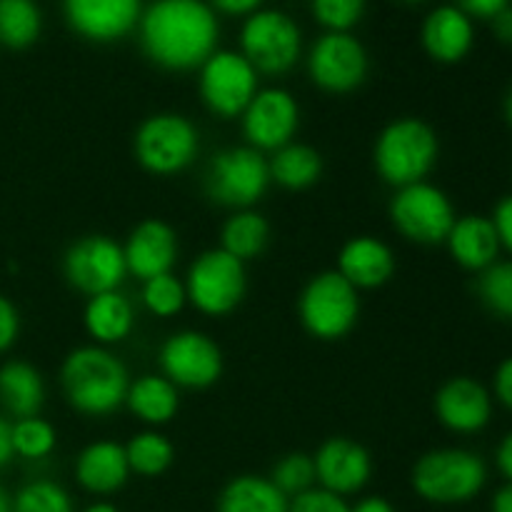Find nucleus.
Instances as JSON below:
<instances>
[{
	"mask_svg": "<svg viewBox=\"0 0 512 512\" xmlns=\"http://www.w3.org/2000/svg\"><path fill=\"white\" fill-rule=\"evenodd\" d=\"M138 38L150 63L188 73L218 50V15L205 0H153L140 15Z\"/></svg>",
	"mask_w": 512,
	"mask_h": 512,
	"instance_id": "obj_1",
	"label": "nucleus"
},
{
	"mask_svg": "<svg viewBox=\"0 0 512 512\" xmlns=\"http://www.w3.org/2000/svg\"><path fill=\"white\" fill-rule=\"evenodd\" d=\"M60 385L70 408L103 418L125 403L130 380L125 365L110 350L85 345L65 358L60 368Z\"/></svg>",
	"mask_w": 512,
	"mask_h": 512,
	"instance_id": "obj_2",
	"label": "nucleus"
},
{
	"mask_svg": "<svg viewBox=\"0 0 512 512\" xmlns=\"http://www.w3.org/2000/svg\"><path fill=\"white\" fill-rule=\"evenodd\" d=\"M438 155V135L425 120L400 118L380 130L373 148V163L380 178L398 190L423 183L438 163Z\"/></svg>",
	"mask_w": 512,
	"mask_h": 512,
	"instance_id": "obj_3",
	"label": "nucleus"
},
{
	"mask_svg": "<svg viewBox=\"0 0 512 512\" xmlns=\"http://www.w3.org/2000/svg\"><path fill=\"white\" fill-rule=\"evenodd\" d=\"M488 483V468L478 453L465 448L430 450L415 463L413 488L435 505H460L478 498Z\"/></svg>",
	"mask_w": 512,
	"mask_h": 512,
	"instance_id": "obj_4",
	"label": "nucleus"
},
{
	"mask_svg": "<svg viewBox=\"0 0 512 512\" xmlns=\"http://www.w3.org/2000/svg\"><path fill=\"white\" fill-rule=\"evenodd\" d=\"M303 328L315 340H343L360 315V295L338 270H325L308 280L298 300Z\"/></svg>",
	"mask_w": 512,
	"mask_h": 512,
	"instance_id": "obj_5",
	"label": "nucleus"
},
{
	"mask_svg": "<svg viewBox=\"0 0 512 512\" xmlns=\"http://www.w3.org/2000/svg\"><path fill=\"white\" fill-rule=\"evenodd\" d=\"M240 55L253 65L255 73H290L303 55L300 25L283 10H255L240 28Z\"/></svg>",
	"mask_w": 512,
	"mask_h": 512,
	"instance_id": "obj_6",
	"label": "nucleus"
},
{
	"mask_svg": "<svg viewBox=\"0 0 512 512\" xmlns=\"http://www.w3.org/2000/svg\"><path fill=\"white\" fill-rule=\"evenodd\" d=\"M270 185L268 158L250 145L225 148L208 163L203 188L215 205L250 210Z\"/></svg>",
	"mask_w": 512,
	"mask_h": 512,
	"instance_id": "obj_7",
	"label": "nucleus"
},
{
	"mask_svg": "<svg viewBox=\"0 0 512 512\" xmlns=\"http://www.w3.org/2000/svg\"><path fill=\"white\" fill-rule=\"evenodd\" d=\"M388 213L395 230L418 245H443L458 220L448 195L428 180L395 190Z\"/></svg>",
	"mask_w": 512,
	"mask_h": 512,
	"instance_id": "obj_8",
	"label": "nucleus"
},
{
	"mask_svg": "<svg viewBox=\"0 0 512 512\" xmlns=\"http://www.w3.org/2000/svg\"><path fill=\"white\" fill-rule=\"evenodd\" d=\"M133 148L135 158L148 173H183L200 150L198 128L178 113L150 115L140 123Z\"/></svg>",
	"mask_w": 512,
	"mask_h": 512,
	"instance_id": "obj_9",
	"label": "nucleus"
},
{
	"mask_svg": "<svg viewBox=\"0 0 512 512\" xmlns=\"http://www.w3.org/2000/svg\"><path fill=\"white\" fill-rule=\"evenodd\" d=\"M248 290V273L243 260L233 258L223 248L205 250L190 265L185 278V293L188 300L203 315H228L243 303Z\"/></svg>",
	"mask_w": 512,
	"mask_h": 512,
	"instance_id": "obj_10",
	"label": "nucleus"
},
{
	"mask_svg": "<svg viewBox=\"0 0 512 512\" xmlns=\"http://www.w3.org/2000/svg\"><path fill=\"white\" fill-rule=\"evenodd\" d=\"M200 98L205 108L218 118L228 120L243 115L258 93V73L235 50H215L200 65Z\"/></svg>",
	"mask_w": 512,
	"mask_h": 512,
	"instance_id": "obj_11",
	"label": "nucleus"
},
{
	"mask_svg": "<svg viewBox=\"0 0 512 512\" xmlns=\"http://www.w3.org/2000/svg\"><path fill=\"white\" fill-rule=\"evenodd\" d=\"M368 70V50L355 35L323 33L310 45L308 75L325 93H353L365 83Z\"/></svg>",
	"mask_w": 512,
	"mask_h": 512,
	"instance_id": "obj_12",
	"label": "nucleus"
},
{
	"mask_svg": "<svg viewBox=\"0 0 512 512\" xmlns=\"http://www.w3.org/2000/svg\"><path fill=\"white\" fill-rule=\"evenodd\" d=\"M63 273L65 280L88 298L118 290L128 275L123 245L108 235H85L65 253Z\"/></svg>",
	"mask_w": 512,
	"mask_h": 512,
	"instance_id": "obj_13",
	"label": "nucleus"
},
{
	"mask_svg": "<svg viewBox=\"0 0 512 512\" xmlns=\"http://www.w3.org/2000/svg\"><path fill=\"white\" fill-rule=\"evenodd\" d=\"M160 370L175 388L203 390L223 375V353L205 333L180 330L160 348Z\"/></svg>",
	"mask_w": 512,
	"mask_h": 512,
	"instance_id": "obj_14",
	"label": "nucleus"
},
{
	"mask_svg": "<svg viewBox=\"0 0 512 512\" xmlns=\"http://www.w3.org/2000/svg\"><path fill=\"white\" fill-rule=\"evenodd\" d=\"M143 0H63V18L88 43H118L138 30Z\"/></svg>",
	"mask_w": 512,
	"mask_h": 512,
	"instance_id": "obj_15",
	"label": "nucleus"
},
{
	"mask_svg": "<svg viewBox=\"0 0 512 512\" xmlns=\"http://www.w3.org/2000/svg\"><path fill=\"white\" fill-rule=\"evenodd\" d=\"M300 125V105L288 90L265 88L255 93L243 113V135L250 148L278 150L293 143Z\"/></svg>",
	"mask_w": 512,
	"mask_h": 512,
	"instance_id": "obj_16",
	"label": "nucleus"
},
{
	"mask_svg": "<svg viewBox=\"0 0 512 512\" xmlns=\"http://www.w3.org/2000/svg\"><path fill=\"white\" fill-rule=\"evenodd\" d=\"M435 415L450 433H480L493 418V395L480 380L458 375L435 393Z\"/></svg>",
	"mask_w": 512,
	"mask_h": 512,
	"instance_id": "obj_17",
	"label": "nucleus"
},
{
	"mask_svg": "<svg viewBox=\"0 0 512 512\" xmlns=\"http://www.w3.org/2000/svg\"><path fill=\"white\" fill-rule=\"evenodd\" d=\"M313 463L320 488L330 490L340 498L363 490L373 475L370 453L350 438L325 440L315 453Z\"/></svg>",
	"mask_w": 512,
	"mask_h": 512,
	"instance_id": "obj_18",
	"label": "nucleus"
},
{
	"mask_svg": "<svg viewBox=\"0 0 512 512\" xmlns=\"http://www.w3.org/2000/svg\"><path fill=\"white\" fill-rule=\"evenodd\" d=\"M128 273L138 280H150L173 270L178 260V235L163 220H143L135 225L123 245Z\"/></svg>",
	"mask_w": 512,
	"mask_h": 512,
	"instance_id": "obj_19",
	"label": "nucleus"
},
{
	"mask_svg": "<svg viewBox=\"0 0 512 512\" xmlns=\"http://www.w3.org/2000/svg\"><path fill=\"white\" fill-rule=\"evenodd\" d=\"M423 48L435 63L455 65L470 55L475 45L473 18L463 13L458 5H440L430 10L420 28Z\"/></svg>",
	"mask_w": 512,
	"mask_h": 512,
	"instance_id": "obj_20",
	"label": "nucleus"
},
{
	"mask_svg": "<svg viewBox=\"0 0 512 512\" xmlns=\"http://www.w3.org/2000/svg\"><path fill=\"white\" fill-rule=\"evenodd\" d=\"M338 273L355 290L383 288L395 273V255L383 240L358 235L348 240L338 255Z\"/></svg>",
	"mask_w": 512,
	"mask_h": 512,
	"instance_id": "obj_21",
	"label": "nucleus"
},
{
	"mask_svg": "<svg viewBox=\"0 0 512 512\" xmlns=\"http://www.w3.org/2000/svg\"><path fill=\"white\" fill-rule=\"evenodd\" d=\"M445 245H448L455 263L465 270H473V273H480L488 265H493L503 250L493 220L485 218V215H463V218L455 220Z\"/></svg>",
	"mask_w": 512,
	"mask_h": 512,
	"instance_id": "obj_22",
	"label": "nucleus"
},
{
	"mask_svg": "<svg viewBox=\"0 0 512 512\" xmlns=\"http://www.w3.org/2000/svg\"><path fill=\"white\" fill-rule=\"evenodd\" d=\"M130 465L125 458V448L118 443H93L80 450L75 460V478L88 493L110 495L118 493L128 483Z\"/></svg>",
	"mask_w": 512,
	"mask_h": 512,
	"instance_id": "obj_23",
	"label": "nucleus"
},
{
	"mask_svg": "<svg viewBox=\"0 0 512 512\" xmlns=\"http://www.w3.org/2000/svg\"><path fill=\"white\" fill-rule=\"evenodd\" d=\"M45 403L43 375L23 360H10L0 368V405L15 420L35 418Z\"/></svg>",
	"mask_w": 512,
	"mask_h": 512,
	"instance_id": "obj_24",
	"label": "nucleus"
},
{
	"mask_svg": "<svg viewBox=\"0 0 512 512\" xmlns=\"http://www.w3.org/2000/svg\"><path fill=\"white\" fill-rule=\"evenodd\" d=\"M83 320L90 338L98 340L100 345H113L130 335L135 325V310L120 290H110L88 300Z\"/></svg>",
	"mask_w": 512,
	"mask_h": 512,
	"instance_id": "obj_25",
	"label": "nucleus"
},
{
	"mask_svg": "<svg viewBox=\"0 0 512 512\" xmlns=\"http://www.w3.org/2000/svg\"><path fill=\"white\" fill-rule=\"evenodd\" d=\"M125 405L148 425H165L175 418L180 408L178 388L163 375H143L130 383Z\"/></svg>",
	"mask_w": 512,
	"mask_h": 512,
	"instance_id": "obj_26",
	"label": "nucleus"
},
{
	"mask_svg": "<svg viewBox=\"0 0 512 512\" xmlns=\"http://www.w3.org/2000/svg\"><path fill=\"white\" fill-rule=\"evenodd\" d=\"M290 500L260 475H238L218 495V512H288Z\"/></svg>",
	"mask_w": 512,
	"mask_h": 512,
	"instance_id": "obj_27",
	"label": "nucleus"
},
{
	"mask_svg": "<svg viewBox=\"0 0 512 512\" xmlns=\"http://www.w3.org/2000/svg\"><path fill=\"white\" fill-rule=\"evenodd\" d=\"M270 183L285 190H305L323 175V158L315 148L303 143H288L268 160Z\"/></svg>",
	"mask_w": 512,
	"mask_h": 512,
	"instance_id": "obj_28",
	"label": "nucleus"
},
{
	"mask_svg": "<svg viewBox=\"0 0 512 512\" xmlns=\"http://www.w3.org/2000/svg\"><path fill=\"white\" fill-rule=\"evenodd\" d=\"M270 240V225L255 210H235L223 225L220 248L238 260H253L265 250Z\"/></svg>",
	"mask_w": 512,
	"mask_h": 512,
	"instance_id": "obj_29",
	"label": "nucleus"
},
{
	"mask_svg": "<svg viewBox=\"0 0 512 512\" xmlns=\"http://www.w3.org/2000/svg\"><path fill=\"white\" fill-rule=\"evenodd\" d=\"M43 33V13L35 0H0V43L25 50Z\"/></svg>",
	"mask_w": 512,
	"mask_h": 512,
	"instance_id": "obj_30",
	"label": "nucleus"
},
{
	"mask_svg": "<svg viewBox=\"0 0 512 512\" xmlns=\"http://www.w3.org/2000/svg\"><path fill=\"white\" fill-rule=\"evenodd\" d=\"M125 458H128L130 473L143 475V478H158L173 465L175 450L165 435L145 430V433L133 435V440L125 445Z\"/></svg>",
	"mask_w": 512,
	"mask_h": 512,
	"instance_id": "obj_31",
	"label": "nucleus"
},
{
	"mask_svg": "<svg viewBox=\"0 0 512 512\" xmlns=\"http://www.w3.org/2000/svg\"><path fill=\"white\" fill-rule=\"evenodd\" d=\"M475 293L490 315L512 320V260H495L493 265L480 270Z\"/></svg>",
	"mask_w": 512,
	"mask_h": 512,
	"instance_id": "obj_32",
	"label": "nucleus"
},
{
	"mask_svg": "<svg viewBox=\"0 0 512 512\" xmlns=\"http://www.w3.org/2000/svg\"><path fill=\"white\" fill-rule=\"evenodd\" d=\"M10 512H73V500L63 485L53 480H33L10 500Z\"/></svg>",
	"mask_w": 512,
	"mask_h": 512,
	"instance_id": "obj_33",
	"label": "nucleus"
},
{
	"mask_svg": "<svg viewBox=\"0 0 512 512\" xmlns=\"http://www.w3.org/2000/svg\"><path fill=\"white\" fill-rule=\"evenodd\" d=\"M270 483H273L288 500L305 493V490L315 488L318 478H315L313 455L290 453L285 455V458H280L278 463H275L273 473H270Z\"/></svg>",
	"mask_w": 512,
	"mask_h": 512,
	"instance_id": "obj_34",
	"label": "nucleus"
},
{
	"mask_svg": "<svg viewBox=\"0 0 512 512\" xmlns=\"http://www.w3.org/2000/svg\"><path fill=\"white\" fill-rule=\"evenodd\" d=\"M55 428L43 418H23L13 423V450L25 460L48 458L55 450Z\"/></svg>",
	"mask_w": 512,
	"mask_h": 512,
	"instance_id": "obj_35",
	"label": "nucleus"
},
{
	"mask_svg": "<svg viewBox=\"0 0 512 512\" xmlns=\"http://www.w3.org/2000/svg\"><path fill=\"white\" fill-rule=\"evenodd\" d=\"M188 300L185 293V283H180L173 273L158 275L143 283V303L158 318H170V315L180 313Z\"/></svg>",
	"mask_w": 512,
	"mask_h": 512,
	"instance_id": "obj_36",
	"label": "nucleus"
},
{
	"mask_svg": "<svg viewBox=\"0 0 512 512\" xmlns=\"http://www.w3.org/2000/svg\"><path fill=\"white\" fill-rule=\"evenodd\" d=\"M368 0H310L313 18L328 33H350L363 20Z\"/></svg>",
	"mask_w": 512,
	"mask_h": 512,
	"instance_id": "obj_37",
	"label": "nucleus"
},
{
	"mask_svg": "<svg viewBox=\"0 0 512 512\" xmlns=\"http://www.w3.org/2000/svg\"><path fill=\"white\" fill-rule=\"evenodd\" d=\"M288 512H350V508L340 495L325 488H310L290 500Z\"/></svg>",
	"mask_w": 512,
	"mask_h": 512,
	"instance_id": "obj_38",
	"label": "nucleus"
},
{
	"mask_svg": "<svg viewBox=\"0 0 512 512\" xmlns=\"http://www.w3.org/2000/svg\"><path fill=\"white\" fill-rule=\"evenodd\" d=\"M20 333V318L15 305L10 303L5 295H0V353L10 348L18 340Z\"/></svg>",
	"mask_w": 512,
	"mask_h": 512,
	"instance_id": "obj_39",
	"label": "nucleus"
},
{
	"mask_svg": "<svg viewBox=\"0 0 512 512\" xmlns=\"http://www.w3.org/2000/svg\"><path fill=\"white\" fill-rule=\"evenodd\" d=\"M493 225L495 233H498L500 248H505L508 253H512V195H505L493 210Z\"/></svg>",
	"mask_w": 512,
	"mask_h": 512,
	"instance_id": "obj_40",
	"label": "nucleus"
},
{
	"mask_svg": "<svg viewBox=\"0 0 512 512\" xmlns=\"http://www.w3.org/2000/svg\"><path fill=\"white\" fill-rule=\"evenodd\" d=\"M455 5H458L468 18L493 20L500 10H505L512 3L510 0H455Z\"/></svg>",
	"mask_w": 512,
	"mask_h": 512,
	"instance_id": "obj_41",
	"label": "nucleus"
},
{
	"mask_svg": "<svg viewBox=\"0 0 512 512\" xmlns=\"http://www.w3.org/2000/svg\"><path fill=\"white\" fill-rule=\"evenodd\" d=\"M493 390H495V398H498L500 405L512 410V355L505 358L503 363L498 365L495 370V378H493Z\"/></svg>",
	"mask_w": 512,
	"mask_h": 512,
	"instance_id": "obj_42",
	"label": "nucleus"
},
{
	"mask_svg": "<svg viewBox=\"0 0 512 512\" xmlns=\"http://www.w3.org/2000/svg\"><path fill=\"white\" fill-rule=\"evenodd\" d=\"M210 8L215 13H225V15H245L248 18L250 13L260 10L263 0H208Z\"/></svg>",
	"mask_w": 512,
	"mask_h": 512,
	"instance_id": "obj_43",
	"label": "nucleus"
},
{
	"mask_svg": "<svg viewBox=\"0 0 512 512\" xmlns=\"http://www.w3.org/2000/svg\"><path fill=\"white\" fill-rule=\"evenodd\" d=\"M495 463H498V470L503 473V478L512 483V433L500 440L498 450H495Z\"/></svg>",
	"mask_w": 512,
	"mask_h": 512,
	"instance_id": "obj_44",
	"label": "nucleus"
},
{
	"mask_svg": "<svg viewBox=\"0 0 512 512\" xmlns=\"http://www.w3.org/2000/svg\"><path fill=\"white\" fill-rule=\"evenodd\" d=\"M490 23H493L495 38H498L503 45H512V5H508L505 10H500Z\"/></svg>",
	"mask_w": 512,
	"mask_h": 512,
	"instance_id": "obj_45",
	"label": "nucleus"
},
{
	"mask_svg": "<svg viewBox=\"0 0 512 512\" xmlns=\"http://www.w3.org/2000/svg\"><path fill=\"white\" fill-rule=\"evenodd\" d=\"M15 458L13 450V423H8L5 418H0V470Z\"/></svg>",
	"mask_w": 512,
	"mask_h": 512,
	"instance_id": "obj_46",
	"label": "nucleus"
},
{
	"mask_svg": "<svg viewBox=\"0 0 512 512\" xmlns=\"http://www.w3.org/2000/svg\"><path fill=\"white\" fill-rule=\"evenodd\" d=\"M350 512H395V508L385 498H378V495H373V498L360 500L355 508H350Z\"/></svg>",
	"mask_w": 512,
	"mask_h": 512,
	"instance_id": "obj_47",
	"label": "nucleus"
},
{
	"mask_svg": "<svg viewBox=\"0 0 512 512\" xmlns=\"http://www.w3.org/2000/svg\"><path fill=\"white\" fill-rule=\"evenodd\" d=\"M490 512H512V483H505L503 488L495 493Z\"/></svg>",
	"mask_w": 512,
	"mask_h": 512,
	"instance_id": "obj_48",
	"label": "nucleus"
},
{
	"mask_svg": "<svg viewBox=\"0 0 512 512\" xmlns=\"http://www.w3.org/2000/svg\"><path fill=\"white\" fill-rule=\"evenodd\" d=\"M503 110H505V120H508V125H510V128H512V85H510L508 95H505Z\"/></svg>",
	"mask_w": 512,
	"mask_h": 512,
	"instance_id": "obj_49",
	"label": "nucleus"
},
{
	"mask_svg": "<svg viewBox=\"0 0 512 512\" xmlns=\"http://www.w3.org/2000/svg\"><path fill=\"white\" fill-rule=\"evenodd\" d=\"M85 512H118V508H115V505H110V503H95V505H90V508Z\"/></svg>",
	"mask_w": 512,
	"mask_h": 512,
	"instance_id": "obj_50",
	"label": "nucleus"
},
{
	"mask_svg": "<svg viewBox=\"0 0 512 512\" xmlns=\"http://www.w3.org/2000/svg\"><path fill=\"white\" fill-rule=\"evenodd\" d=\"M0 512H10V495L0 488Z\"/></svg>",
	"mask_w": 512,
	"mask_h": 512,
	"instance_id": "obj_51",
	"label": "nucleus"
},
{
	"mask_svg": "<svg viewBox=\"0 0 512 512\" xmlns=\"http://www.w3.org/2000/svg\"><path fill=\"white\" fill-rule=\"evenodd\" d=\"M403 3H423V0H403Z\"/></svg>",
	"mask_w": 512,
	"mask_h": 512,
	"instance_id": "obj_52",
	"label": "nucleus"
}]
</instances>
